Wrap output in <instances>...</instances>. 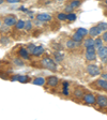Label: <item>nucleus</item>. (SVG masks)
<instances>
[{"mask_svg": "<svg viewBox=\"0 0 107 120\" xmlns=\"http://www.w3.org/2000/svg\"><path fill=\"white\" fill-rule=\"evenodd\" d=\"M40 64L42 68L44 69H47L48 71H52V72H57V63L54 61L50 57H43L40 60Z\"/></svg>", "mask_w": 107, "mask_h": 120, "instance_id": "f257e3e1", "label": "nucleus"}, {"mask_svg": "<svg viewBox=\"0 0 107 120\" xmlns=\"http://www.w3.org/2000/svg\"><path fill=\"white\" fill-rule=\"evenodd\" d=\"M96 58H97V52H96V48H95L94 46L86 48L85 59L87 60V61L91 62V61H94V60H96Z\"/></svg>", "mask_w": 107, "mask_h": 120, "instance_id": "f03ea898", "label": "nucleus"}, {"mask_svg": "<svg viewBox=\"0 0 107 120\" xmlns=\"http://www.w3.org/2000/svg\"><path fill=\"white\" fill-rule=\"evenodd\" d=\"M90 85L97 90L107 91V79H104V78H99V79L94 80L93 82H91Z\"/></svg>", "mask_w": 107, "mask_h": 120, "instance_id": "7ed1b4c3", "label": "nucleus"}, {"mask_svg": "<svg viewBox=\"0 0 107 120\" xmlns=\"http://www.w3.org/2000/svg\"><path fill=\"white\" fill-rule=\"evenodd\" d=\"M17 20H18L17 16L15 14H7L3 17L2 22L7 26V27H13V26H15V24H16Z\"/></svg>", "mask_w": 107, "mask_h": 120, "instance_id": "20e7f679", "label": "nucleus"}, {"mask_svg": "<svg viewBox=\"0 0 107 120\" xmlns=\"http://www.w3.org/2000/svg\"><path fill=\"white\" fill-rule=\"evenodd\" d=\"M82 102L84 104L89 105V106H93L96 104V97L91 92H86L84 98H82Z\"/></svg>", "mask_w": 107, "mask_h": 120, "instance_id": "39448f33", "label": "nucleus"}, {"mask_svg": "<svg viewBox=\"0 0 107 120\" xmlns=\"http://www.w3.org/2000/svg\"><path fill=\"white\" fill-rule=\"evenodd\" d=\"M86 71L87 73L90 75V76H92V77H95V76H100L102 73H101V69L97 67L96 64H88L86 67Z\"/></svg>", "mask_w": 107, "mask_h": 120, "instance_id": "423d86ee", "label": "nucleus"}, {"mask_svg": "<svg viewBox=\"0 0 107 120\" xmlns=\"http://www.w3.org/2000/svg\"><path fill=\"white\" fill-rule=\"evenodd\" d=\"M96 105L102 109L107 108V95L97 94L96 95Z\"/></svg>", "mask_w": 107, "mask_h": 120, "instance_id": "0eeeda50", "label": "nucleus"}, {"mask_svg": "<svg viewBox=\"0 0 107 120\" xmlns=\"http://www.w3.org/2000/svg\"><path fill=\"white\" fill-rule=\"evenodd\" d=\"M59 84V78L56 75H50L48 77H46V85L50 88H55Z\"/></svg>", "mask_w": 107, "mask_h": 120, "instance_id": "6e6552de", "label": "nucleus"}, {"mask_svg": "<svg viewBox=\"0 0 107 120\" xmlns=\"http://www.w3.org/2000/svg\"><path fill=\"white\" fill-rule=\"evenodd\" d=\"M103 33V31L99 28V26H92V27L89 29V35L90 37H92V38H97V37H100L101 34Z\"/></svg>", "mask_w": 107, "mask_h": 120, "instance_id": "1a4fd4ad", "label": "nucleus"}, {"mask_svg": "<svg viewBox=\"0 0 107 120\" xmlns=\"http://www.w3.org/2000/svg\"><path fill=\"white\" fill-rule=\"evenodd\" d=\"M52 15L48 14V13H40V14L37 15V20L41 22H47L52 20Z\"/></svg>", "mask_w": 107, "mask_h": 120, "instance_id": "9d476101", "label": "nucleus"}, {"mask_svg": "<svg viewBox=\"0 0 107 120\" xmlns=\"http://www.w3.org/2000/svg\"><path fill=\"white\" fill-rule=\"evenodd\" d=\"M85 93L86 92L84 91V89H82L81 87H77L73 90V97H74L75 99H77V100H82Z\"/></svg>", "mask_w": 107, "mask_h": 120, "instance_id": "9b49d317", "label": "nucleus"}, {"mask_svg": "<svg viewBox=\"0 0 107 120\" xmlns=\"http://www.w3.org/2000/svg\"><path fill=\"white\" fill-rule=\"evenodd\" d=\"M82 45H84V47H85V48L92 47V46H94V45H95V39L89 35V37L86 38L85 40H84V42H82ZM94 47H95V46H94Z\"/></svg>", "mask_w": 107, "mask_h": 120, "instance_id": "f8f14e48", "label": "nucleus"}, {"mask_svg": "<svg viewBox=\"0 0 107 120\" xmlns=\"http://www.w3.org/2000/svg\"><path fill=\"white\" fill-rule=\"evenodd\" d=\"M30 55H31V54H30V52L27 49V48L22 47V48H19V50H18V56L25 60H29Z\"/></svg>", "mask_w": 107, "mask_h": 120, "instance_id": "ddd939ff", "label": "nucleus"}, {"mask_svg": "<svg viewBox=\"0 0 107 120\" xmlns=\"http://www.w3.org/2000/svg\"><path fill=\"white\" fill-rule=\"evenodd\" d=\"M97 52V57L100 58V59H105V58H107V46H104L103 45L101 48H99V49L96 50Z\"/></svg>", "mask_w": 107, "mask_h": 120, "instance_id": "4468645a", "label": "nucleus"}, {"mask_svg": "<svg viewBox=\"0 0 107 120\" xmlns=\"http://www.w3.org/2000/svg\"><path fill=\"white\" fill-rule=\"evenodd\" d=\"M44 52H45V50H44V48H43L42 46H37L35 49L31 52V55H32L33 57H41Z\"/></svg>", "mask_w": 107, "mask_h": 120, "instance_id": "2eb2a0df", "label": "nucleus"}, {"mask_svg": "<svg viewBox=\"0 0 107 120\" xmlns=\"http://www.w3.org/2000/svg\"><path fill=\"white\" fill-rule=\"evenodd\" d=\"M32 84L35 86H44L45 84H46V78H43V77H41V76L35 77L34 79L32 80Z\"/></svg>", "mask_w": 107, "mask_h": 120, "instance_id": "dca6fc26", "label": "nucleus"}, {"mask_svg": "<svg viewBox=\"0 0 107 120\" xmlns=\"http://www.w3.org/2000/svg\"><path fill=\"white\" fill-rule=\"evenodd\" d=\"M72 39L75 41V42L81 43V42H84V40H85V37H84V35H81L80 33H78V32H76V31H75L74 34L72 35Z\"/></svg>", "mask_w": 107, "mask_h": 120, "instance_id": "f3484780", "label": "nucleus"}, {"mask_svg": "<svg viewBox=\"0 0 107 120\" xmlns=\"http://www.w3.org/2000/svg\"><path fill=\"white\" fill-rule=\"evenodd\" d=\"M76 45H77V42H75L73 39H69L65 42V46H66L67 49H74L76 47Z\"/></svg>", "mask_w": 107, "mask_h": 120, "instance_id": "a211bd4d", "label": "nucleus"}, {"mask_svg": "<svg viewBox=\"0 0 107 120\" xmlns=\"http://www.w3.org/2000/svg\"><path fill=\"white\" fill-rule=\"evenodd\" d=\"M25 26H26V20H22V19H18L15 24V29L17 30H22V29H25Z\"/></svg>", "mask_w": 107, "mask_h": 120, "instance_id": "6ab92c4d", "label": "nucleus"}, {"mask_svg": "<svg viewBox=\"0 0 107 120\" xmlns=\"http://www.w3.org/2000/svg\"><path fill=\"white\" fill-rule=\"evenodd\" d=\"M103 43H104V41H103L102 37H97L95 38V48H96V50L99 49V48H101L103 46Z\"/></svg>", "mask_w": 107, "mask_h": 120, "instance_id": "aec40b11", "label": "nucleus"}, {"mask_svg": "<svg viewBox=\"0 0 107 120\" xmlns=\"http://www.w3.org/2000/svg\"><path fill=\"white\" fill-rule=\"evenodd\" d=\"M76 32L80 33V34L84 35L85 38L87 37V35H89V30L85 29V28H77V29H76Z\"/></svg>", "mask_w": 107, "mask_h": 120, "instance_id": "412c9836", "label": "nucleus"}, {"mask_svg": "<svg viewBox=\"0 0 107 120\" xmlns=\"http://www.w3.org/2000/svg\"><path fill=\"white\" fill-rule=\"evenodd\" d=\"M57 18L59 20H61V22H63V20H67V13H65V12L58 13V14H57Z\"/></svg>", "mask_w": 107, "mask_h": 120, "instance_id": "4be33fe9", "label": "nucleus"}, {"mask_svg": "<svg viewBox=\"0 0 107 120\" xmlns=\"http://www.w3.org/2000/svg\"><path fill=\"white\" fill-rule=\"evenodd\" d=\"M30 77L27 75H19V78H18V82H30Z\"/></svg>", "mask_w": 107, "mask_h": 120, "instance_id": "5701e85b", "label": "nucleus"}, {"mask_svg": "<svg viewBox=\"0 0 107 120\" xmlns=\"http://www.w3.org/2000/svg\"><path fill=\"white\" fill-rule=\"evenodd\" d=\"M33 28V22L31 20H26V26H25V30L26 31H30Z\"/></svg>", "mask_w": 107, "mask_h": 120, "instance_id": "b1692460", "label": "nucleus"}, {"mask_svg": "<svg viewBox=\"0 0 107 120\" xmlns=\"http://www.w3.org/2000/svg\"><path fill=\"white\" fill-rule=\"evenodd\" d=\"M70 3H71V5H72L74 9H77V8L80 7V4H81V1H80V0H72Z\"/></svg>", "mask_w": 107, "mask_h": 120, "instance_id": "393cba45", "label": "nucleus"}, {"mask_svg": "<svg viewBox=\"0 0 107 120\" xmlns=\"http://www.w3.org/2000/svg\"><path fill=\"white\" fill-rule=\"evenodd\" d=\"M97 26H99V28L102 30L103 32L107 30V22H100L99 24H97Z\"/></svg>", "mask_w": 107, "mask_h": 120, "instance_id": "a878e982", "label": "nucleus"}, {"mask_svg": "<svg viewBox=\"0 0 107 120\" xmlns=\"http://www.w3.org/2000/svg\"><path fill=\"white\" fill-rule=\"evenodd\" d=\"M67 20L69 22H75L76 20V14L75 13H67Z\"/></svg>", "mask_w": 107, "mask_h": 120, "instance_id": "bb28decb", "label": "nucleus"}, {"mask_svg": "<svg viewBox=\"0 0 107 120\" xmlns=\"http://www.w3.org/2000/svg\"><path fill=\"white\" fill-rule=\"evenodd\" d=\"M73 10H74V8L71 5V3L66 4V5H65V8H64V12H65V13H72Z\"/></svg>", "mask_w": 107, "mask_h": 120, "instance_id": "cd10ccee", "label": "nucleus"}, {"mask_svg": "<svg viewBox=\"0 0 107 120\" xmlns=\"http://www.w3.org/2000/svg\"><path fill=\"white\" fill-rule=\"evenodd\" d=\"M54 55H55V58L57 59L58 62H59V61H61V60L63 59V55L61 54V52H56Z\"/></svg>", "mask_w": 107, "mask_h": 120, "instance_id": "c85d7f7f", "label": "nucleus"}, {"mask_svg": "<svg viewBox=\"0 0 107 120\" xmlns=\"http://www.w3.org/2000/svg\"><path fill=\"white\" fill-rule=\"evenodd\" d=\"M22 58H15L14 59V63L15 64H17V65H20V67H22V65H24V62H22Z\"/></svg>", "mask_w": 107, "mask_h": 120, "instance_id": "c756f323", "label": "nucleus"}, {"mask_svg": "<svg viewBox=\"0 0 107 120\" xmlns=\"http://www.w3.org/2000/svg\"><path fill=\"white\" fill-rule=\"evenodd\" d=\"M35 47H37V46H35L34 44H32V43H30V44H28V45H27V49L30 52V54H31V52H32L33 50L35 49Z\"/></svg>", "mask_w": 107, "mask_h": 120, "instance_id": "7c9ffc66", "label": "nucleus"}, {"mask_svg": "<svg viewBox=\"0 0 107 120\" xmlns=\"http://www.w3.org/2000/svg\"><path fill=\"white\" fill-rule=\"evenodd\" d=\"M101 37H102V39H103V41H104V42H107V30L102 33V35H101Z\"/></svg>", "mask_w": 107, "mask_h": 120, "instance_id": "2f4dec72", "label": "nucleus"}, {"mask_svg": "<svg viewBox=\"0 0 107 120\" xmlns=\"http://www.w3.org/2000/svg\"><path fill=\"white\" fill-rule=\"evenodd\" d=\"M7 3H18L20 0H5Z\"/></svg>", "mask_w": 107, "mask_h": 120, "instance_id": "473e14b6", "label": "nucleus"}, {"mask_svg": "<svg viewBox=\"0 0 107 120\" xmlns=\"http://www.w3.org/2000/svg\"><path fill=\"white\" fill-rule=\"evenodd\" d=\"M101 77L104 78V79H107V73H102V74H101Z\"/></svg>", "mask_w": 107, "mask_h": 120, "instance_id": "72a5a7b5", "label": "nucleus"}, {"mask_svg": "<svg viewBox=\"0 0 107 120\" xmlns=\"http://www.w3.org/2000/svg\"><path fill=\"white\" fill-rule=\"evenodd\" d=\"M0 3H1V4H2V3H3V0H0Z\"/></svg>", "mask_w": 107, "mask_h": 120, "instance_id": "f704fd0d", "label": "nucleus"}, {"mask_svg": "<svg viewBox=\"0 0 107 120\" xmlns=\"http://www.w3.org/2000/svg\"><path fill=\"white\" fill-rule=\"evenodd\" d=\"M104 2H105V4H106V5H107V1H104Z\"/></svg>", "mask_w": 107, "mask_h": 120, "instance_id": "c9c22d12", "label": "nucleus"}, {"mask_svg": "<svg viewBox=\"0 0 107 120\" xmlns=\"http://www.w3.org/2000/svg\"><path fill=\"white\" fill-rule=\"evenodd\" d=\"M58 1H62V0H58Z\"/></svg>", "mask_w": 107, "mask_h": 120, "instance_id": "e433bc0d", "label": "nucleus"}, {"mask_svg": "<svg viewBox=\"0 0 107 120\" xmlns=\"http://www.w3.org/2000/svg\"><path fill=\"white\" fill-rule=\"evenodd\" d=\"M103 1H107V0H103Z\"/></svg>", "mask_w": 107, "mask_h": 120, "instance_id": "4c0bfd02", "label": "nucleus"}, {"mask_svg": "<svg viewBox=\"0 0 107 120\" xmlns=\"http://www.w3.org/2000/svg\"><path fill=\"white\" fill-rule=\"evenodd\" d=\"M106 110H107V108H106Z\"/></svg>", "mask_w": 107, "mask_h": 120, "instance_id": "58836bf2", "label": "nucleus"}]
</instances>
